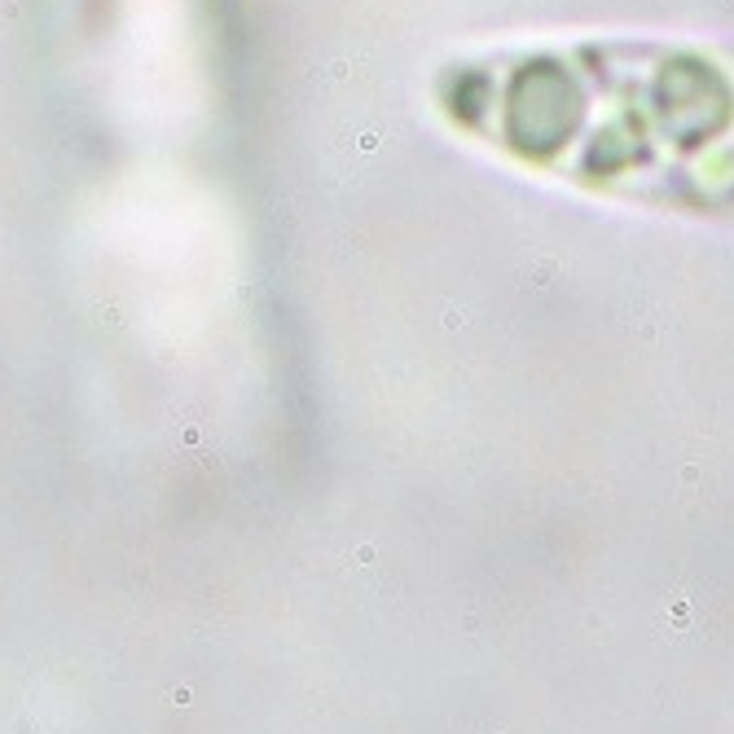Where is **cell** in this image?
Masks as SVG:
<instances>
[{
  "label": "cell",
  "instance_id": "cell-1",
  "mask_svg": "<svg viewBox=\"0 0 734 734\" xmlns=\"http://www.w3.org/2000/svg\"><path fill=\"white\" fill-rule=\"evenodd\" d=\"M466 132L598 194L734 216V44L589 36L458 66Z\"/></svg>",
  "mask_w": 734,
  "mask_h": 734
}]
</instances>
